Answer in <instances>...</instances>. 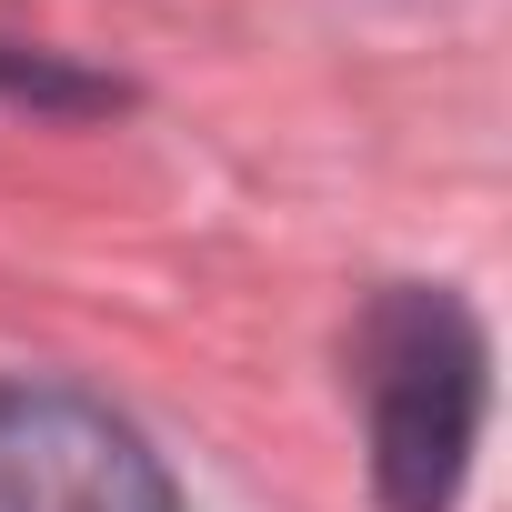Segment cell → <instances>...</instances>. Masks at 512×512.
<instances>
[{
  "instance_id": "obj_2",
  "label": "cell",
  "mask_w": 512,
  "mask_h": 512,
  "mask_svg": "<svg viewBox=\"0 0 512 512\" xmlns=\"http://www.w3.org/2000/svg\"><path fill=\"white\" fill-rule=\"evenodd\" d=\"M0 512H181V492L111 402L0 382Z\"/></svg>"
},
{
  "instance_id": "obj_1",
  "label": "cell",
  "mask_w": 512,
  "mask_h": 512,
  "mask_svg": "<svg viewBox=\"0 0 512 512\" xmlns=\"http://www.w3.org/2000/svg\"><path fill=\"white\" fill-rule=\"evenodd\" d=\"M352 362H362L352 382H362V422H372L382 512H452L472 482L482 392H492V342H482L472 302L442 282H402L362 312Z\"/></svg>"
}]
</instances>
